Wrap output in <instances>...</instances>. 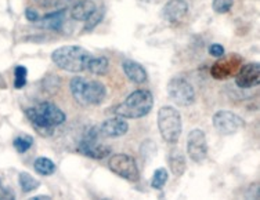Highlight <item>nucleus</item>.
Instances as JSON below:
<instances>
[{
  "label": "nucleus",
  "instance_id": "nucleus-1",
  "mask_svg": "<svg viewBox=\"0 0 260 200\" xmlns=\"http://www.w3.org/2000/svg\"><path fill=\"white\" fill-rule=\"evenodd\" d=\"M25 115L34 129L43 137H51L55 127L64 125L67 120L64 110L49 101H42L38 105L26 108Z\"/></svg>",
  "mask_w": 260,
  "mask_h": 200
},
{
  "label": "nucleus",
  "instance_id": "nucleus-2",
  "mask_svg": "<svg viewBox=\"0 0 260 200\" xmlns=\"http://www.w3.org/2000/svg\"><path fill=\"white\" fill-rule=\"evenodd\" d=\"M154 108V95L147 89L130 93L120 104L112 108V113L123 119H141Z\"/></svg>",
  "mask_w": 260,
  "mask_h": 200
},
{
  "label": "nucleus",
  "instance_id": "nucleus-3",
  "mask_svg": "<svg viewBox=\"0 0 260 200\" xmlns=\"http://www.w3.org/2000/svg\"><path fill=\"white\" fill-rule=\"evenodd\" d=\"M91 54L82 46H61L51 53V61L60 69L71 73H80L87 68Z\"/></svg>",
  "mask_w": 260,
  "mask_h": 200
},
{
  "label": "nucleus",
  "instance_id": "nucleus-4",
  "mask_svg": "<svg viewBox=\"0 0 260 200\" xmlns=\"http://www.w3.org/2000/svg\"><path fill=\"white\" fill-rule=\"evenodd\" d=\"M70 91L80 105H101L107 98V87L99 80H87L85 77H72Z\"/></svg>",
  "mask_w": 260,
  "mask_h": 200
},
{
  "label": "nucleus",
  "instance_id": "nucleus-5",
  "mask_svg": "<svg viewBox=\"0 0 260 200\" xmlns=\"http://www.w3.org/2000/svg\"><path fill=\"white\" fill-rule=\"evenodd\" d=\"M158 129L160 137L169 145H175L180 140L183 131L181 115L175 106L164 105L158 110Z\"/></svg>",
  "mask_w": 260,
  "mask_h": 200
},
{
  "label": "nucleus",
  "instance_id": "nucleus-6",
  "mask_svg": "<svg viewBox=\"0 0 260 200\" xmlns=\"http://www.w3.org/2000/svg\"><path fill=\"white\" fill-rule=\"evenodd\" d=\"M108 169L114 174L129 182H137L140 180V170L137 167L135 157L127 153H115L111 156L108 159Z\"/></svg>",
  "mask_w": 260,
  "mask_h": 200
},
{
  "label": "nucleus",
  "instance_id": "nucleus-7",
  "mask_svg": "<svg viewBox=\"0 0 260 200\" xmlns=\"http://www.w3.org/2000/svg\"><path fill=\"white\" fill-rule=\"evenodd\" d=\"M166 91L170 100L179 106H190L195 102V90L184 77H173L168 82Z\"/></svg>",
  "mask_w": 260,
  "mask_h": 200
},
{
  "label": "nucleus",
  "instance_id": "nucleus-8",
  "mask_svg": "<svg viewBox=\"0 0 260 200\" xmlns=\"http://www.w3.org/2000/svg\"><path fill=\"white\" fill-rule=\"evenodd\" d=\"M212 122H213V127L223 135L237 134L242 129H245L246 126L245 120L240 115L227 109L217 110L212 117Z\"/></svg>",
  "mask_w": 260,
  "mask_h": 200
},
{
  "label": "nucleus",
  "instance_id": "nucleus-9",
  "mask_svg": "<svg viewBox=\"0 0 260 200\" xmlns=\"http://www.w3.org/2000/svg\"><path fill=\"white\" fill-rule=\"evenodd\" d=\"M78 150L82 155L97 160L104 159L108 155H111V146L101 144L99 141V130L97 129H90L86 133L83 140L79 142Z\"/></svg>",
  "mask_w": 260,
  "mask_h": 200
},
{
  "label": "nucleus",
  "instance_id": "nucleus-10",
  "mask_svg": "<svg viewBox=\"0 0 260 200\" xmlns=\"http://www.w3.org/2000/svg\"><path fill=\"white\" fill-rule=\"evenodd\" d=\"M187 155L194 163H202L208 156V140L205 131L194 129L187 135Z\"/></svg>",
  "mask_w": 260,
  "mask_h": 200
},
{
  "label": "nucleus",
  "instance_id": "nucleus-11",
  "mask_svg": "<svg viewBox=\"0 0 260 200\" xmlns=\"http://www.w3.org/2000/svg\"><path fill=\"white\" fill-rule=\"evenodd\" d=\"M260 83V65L257 62H249L241 65L235 73V85L240 89H252Z\"/></svg>",
  "mask_w": 260,
  "mask_h": 200
},
{
  "label": "nucleus",
  "instance_id": "nucleus-12",
  "mask_svg": "<svg viewBox=\"0 0 260 200\" xmlns=\"http://www.w3.org/2000/svg\"><path fill=\"white\" fill-rule=\"evenodd\" d=\"M241 66V58L237 55H231L225 60L217 61L213 66L210 68V75L213 79L224 80L231 76H235Z\"/></svg>",
  "mask_w": 260,
  "mask_h": 200
},
{
  "label": "nucleus",
  "instance_id": "nucleus-13",
  "mask_svg": "<svg viewBox=\"0 0 260 200\" xmlns=\"http://www.w3.org/2000/svg\"><path fill=\"white\" fill-rule=\"evenodd\" d=\"M127 131H129V123L126 122V119L115 116V117L104 120L101 123L99 133L107 138H118V137L127 134Z\"/></svg>",
  "mask_w": 260,
  "mask_h": 200
},
{
  "label": "nucleus",
  "instance_id": "nucleus-14",
  "mask_svg": "<svg viewBox=\"0 0 260 200\" xmlns=\"http://www.w3.org/2000/svg\"><path fill=\"white\" fill-rule=\"evenodd\" d=\"M187 13H188V5L185 0H169L162 9V17L170 24L181 22Z\"/></svg>",
  "mask_w": 260,
  "mask_h": 200
},
{
  "label": "nucleus",
  "instance_id": "nucleus-15",
  "mask_svg": "<svg viewBox=\"0 0 260 200\" xmlns=\"http://www.w3.org/2000/svg\"><path fill=\"white\" fill-rule=\"evenodd\" d=\"M122 69L126 77L135 83V85H144L145 82L148 80V73L144 69V66L140 65L139 62L132 60H125L122 62Z\"/></svg>",
  "mask_w": 260,
  "mask_h": 200
},
{
  "label": "nucleus",
  "instance_id": "nucleus-16",
  "mask_svg": "<svg viewBox=\"0 0 260 200\" xmlns=\"http://www.w3.org/2000/svg\"><path fill=\"white\" fill-rule=\"evenodd\" d=\"M64 17H65V9H60L57 11H51L47 13L42 18L38 20V26L43 28L47 30H60L62 24H64Z\"/></svg>",
  "mask_w": 260,
  "mask_h": 200
},
{
  "label": "nucleus",
  "instance_id": "nucleus-17",
  "mask_svg": "<svg viewBox=\"0 0 260 200\" xmlns=\"http://www.w3.org/2000/svg\"><path fill=\"white\" fill-rule=\"evenodd\" d=\"M168 163H169L170 173L175 177H181L187 170V160L183 150L179 148H173L168 155Z\"/></svg>",
  "mask_w": 260,
  "mask_h": 200
},
{
  "label": "nucleus",
  "instance_id": "nucleus-18",
  "mask_svg": "<svg viewBox=\"0 0 260 200\" xmlns=\"http://www.w3.org/2000/svg\"><path fill=\"white\" fill-rule=\"evenodd\" d=\"M95 9L97 7L93 0H79L71 9V18L74 21H86L94 13Z\"/></svg>",
  "mask_w": 260,
  "mask_h": 200
},
{
  "label": "nucleus",
  "instance_id": "nucleus-19",
  "mask_svg": "<svg viewBox=\"0 0 260 200\" xmlns=\"http://www.w3.org/2000/svg\"><path fill=\"white\" fill-rule=\"evenodd\" d=\"M110 69V60L104 57V55H91L90 60L87 62V68L86 70H89L90 73L97 76L107 75V72Z\"/></svg>",
  "mask_w": 260,
  "mask_h": 200
},
{
  "label": "nucleus",
  "instance_id": "nucleus-20",
  "mask_svg": "<svg viewBox=\"0 0 260 200\" xmlns=\"http://www.w3.org/2000/svg\"><path fill=\"white\" fill-rule=\"evenodd\" d=\"M34 169L39 175H43V177H47V175L54 174L55 170H57V166L51 159L49 157H38L34 162Z\"/></svg>",
  "mask_w": 260,
  "mask_h": 200
},
{
  "label": "nucleus",
  "instance_id": "nucleus-21",
  "mask_svg": "<svg viewBox=\"0 0 260 200\" xmlns=\"http://www.w3.org/2000/svg\"><path fill=\"white\" fill-rule=\"evenodd\" d=\"M18 184L24 193H30L40 186V181H38L35 177H32L29 173L22 171L18 174Z\"/></svg>",
  "mask_w": 260,
  "mask_h": 200
},
{
  "label": "nucleus",
  "instance_id": "nucleus-22",
  "mask_svg": "<svg viewBox=\"0 0 260 200\" xmlns=\"http://www.w3.org/2000/svg\"><path fill=\"white\" fill-rule=\"evenodd\" d=\"M169 180V173L164 167H159L154 171L152 178H151V188L152 189H162Z\"/></svg>",
  "mask_w": 260,
  "mask_h": 200
},
{
  "label": "nucleus",
  "instance_id": "nucleus-23",
  "mask_svg": "<svg viewBox=\"0 0 260 200\" xmlns=\"http://www.w3.org/2000/svg\"><path fill=\"white\" fill-rule=\"evenodd\" d=\"M13 145H14L15 150L18 153H25L34 145V137H30V135H18L13 141Z\"/></svg>",
  "mask_w": 260,
  "mask_h": 200
},
{
  "label": "nucleus",
  "instance_id": "nucleus-24",
  "mask_svg": "<svg viewBox=\"0 0 260 200\" xmlns=\"http://www.w3.org/2000/svg\"><path fill=\"white\" fill-rule=\"evenodd\" d=\"M28 82V69L24 65H15L14 68V87L21 90L26 86Z\"/></svg>",
  "mask_w": 260,
  "mask_h": 200
},
{
  "label": "nucleus",
  "instance_id": "nucleus-25",
  "mask_svg": "<svg viewBox=\"0 0 260 200\" xmlns=\"http://www.w3.org/2000/svg\"><path fill=\"white\" fill-rule=\"evenodd\" d=\"M103 17H104V10H103V9H95L94 13H93V14L86 20L83 30H85V32H90V30L94 29L95 26L99 25V24L101 22Z\"/></svg>",
  "mask_w": 260,
  "mask_h": 200
},
{
  "label": "nucleus",
  "instance_id": "nucleus-26",
  "mask_svg": "<svg viewBox=\"0 0 260 200\" xmlns=\"http://www.w3.org/2000/svg\"><path fill=\"white\" fill-rule=\"evenodd\" d=\"M233 6H234V0H213L212 9L217 14H225L233 9Z\"/></svg>",
  "mask_w": 260,
  "mask_h": 200
},
{
  "label": "nucleus",
  "instance_id": "nucleus-27",
  "mask_svg": "<svg viewBox=\"0 0 260 200\" xmlns=\"http://www.w3.org/2000/svg\"><path fill=\"white\" fill-rule=\"evenodd\" d=\"M208 51H209V55L215 57V58H221L225 53L224 47H223L221 45H219V43H213V45H210Z\"/></svg>",
  "mask_w": 260,
  "mask_h": 200
},
{
  "label": "nucleus",
  "instance_id": "nucleus-28",
  "mask_svg": "<svg viewBox=\"0 0 260 200\" xmlns=\"http://www.w3.org/2000/svg\"><path fill=\"white\" fill-rule=\"evenodd\" d=\"M15 193L10 188L0 185V200H14Z\"/></svg>",
  "mask_w": 260,
  "mask_h": 200
},
{
  "label": "nucleus",
  "instance_id": "nucleus-29",
  "mask_svg": "<svg viewBox=\"0 0 260 200\" xmlns=\"http://www.w3.org/2000/svg\"><path fill=\"white\" fill-rule=\"evenodd\" d=\"M24 15H25V18L29 21V22H38V20L40 18L39 13H38L35 9H26Z\"/></svg>",
  "mask_w": 260,
  "mask_h": 200
},
{
  "label": "nucleus",
  "instance_id": "nucleus-30",
  "mask_svg": "<svg viewBox=\"0 0 260 200\" xmlns=\"http://www.w3.org/2000/svg\"><path fill=\"white\" fill-rule=\"evenodd\" d=\"M46 199L50 200L51 197L47 195H38V196H34V197H30V200H46Z\"/></svg>",
  "mask_w": 260,
  "mask_h": 200
},
{
  "label": "nucleus",
  "instance_id": "nucleus-31",
  "mask_svg": "<svg viewBox=\"0 0 260 200\" xmlns=\"http://www.w3.org/2000/svg\"><path fill=\"white\" fill-rule=\"evenodd\" d=\"M139 2H143V3H148L150 0H139Z\"/></svg>",
  "mask_w": 260,
  "mask_h": 200
}]
</instances>
